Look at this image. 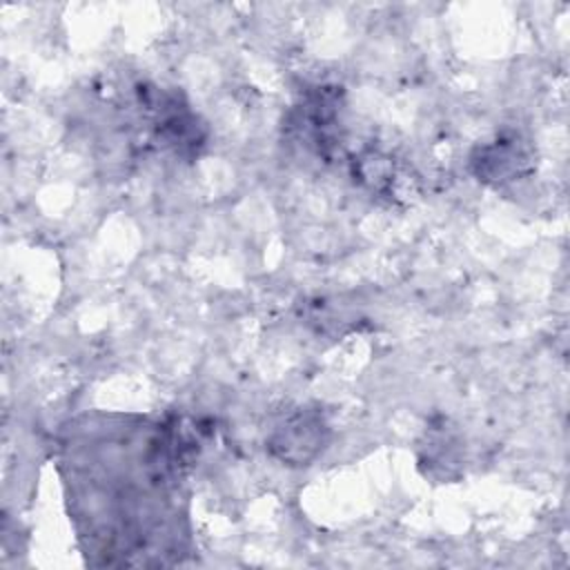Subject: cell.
Segmentation results:
<instances>
[{
    "mask_svg": "<svg viewBox=\"0 0 570 570\" xmlns=\"http://www.w3.org/2000/svg\"><path fill=\"white\" fill-rule=\"evenodd\" d=\"M325 423L316 412H301L292 416L274 436L272 445L278 456L289 463H307L323 448Z\"/></svg>",
    "mask_w": 570,
    "mask_h": 570,
    "instance_id": "6da1fadb",
    "label": "cell"
},
{
    "mask_svg": "<svg viewBox=\"0 0 570 570\" xmlns=\"http://www.w3.org/2000/svg\"><path fill=\"white\" fill-rule=\"evenodd\" d=\"M476 171L485 180H512L525 171V154L517 140L512 138H499L492 145H485L479 149Z\"/></svg>",
    "mask_w": 570,
    "mask_h": 570,
    "instance_id": "7a4b0ae2",
    "label": "cell"
}]
</instances>
